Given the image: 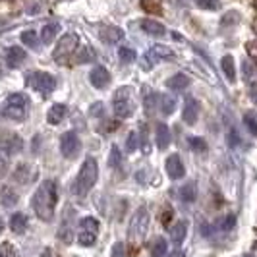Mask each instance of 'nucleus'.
I'll return each mask as SVG.
<instances>
[{
  "mask_svg": "<svg viewBox=\"0 0 257 257\" xmlns=\"http://www.w3.org/2000/svg\"><path fill=\"white\" fill-rule=\"evenodd\" d=\"M159 110L163 112L165 116H170V114H174V110H176V99H172L170 95H159Z\"/></svg>",
  "mask_w": 257,
  "mask_h": 257,
  "instance_id": "nucleus-27",
  "label": "nucleus"
},
{
  "mask_svg": "<svg viewBox=\"0 0 257 257\" xmlns=\"http://www.w3.org/2000/svg\"><path fill=\"white\" fill-rule=\"evenodd\" d=\"M188 143H190L192 151H195L197 155L207 153V142L203 140V138H197V136H190V138H188Z\"/></svg>",
  "mask_w": 257,
  "mask_h": 257,
  "instance_id": "nucleus-33",
  "label": "nucleus"
},
{
  "mask_svg": "<svg viewBox=\"0 0 257 257\" xmlns=\"http://www.w3.org/2000/svg\"><path fill=\"white\" fill-rule=\"evenodd\" d=\"M0 147H4L8 153H20L22 151V147H24V142H22V138L20 136H16V134H12V136H8L6 140H2V145Z\"/></svg>",
  "mask_w": 257,
  "mask_h": 257,
  "instance_id": "nucleus-26",
  "label": "nucleus"
},
{
  "mask_svg": "<svg viewBox=\"0 0 257 257\" xmlns=\"http://www.w3.org/2000/svg\"><path fill=\"white\" fill-rule=\"evenodd\" d=\"M226 143H228V147H238V145H242V140H240V136H238V132L236 130H230L228 134H226Z\"/></svg>",
  "mask_w": 257,
  "mask_h": 257,
  "instance_id": "nucleus-42",
  "label": "nucleus"
},
{
  "mask_svg": "<svg viewBox=\"0 0 257 257\" xmlns=\"http://www.w3.org/2000/svg\"><path fill=\"white\" fill-rule=\"evenodd\" d=\"M60 24H56V22H51V24H45L43 29H41V43L43 45H51L52 41L56 39V35L60 33Z\"/></svg>",
  "mask_w": 257,
  "mask_h": 257,
  "instance_id": "nucleus-21",
  "label": "nucleus"
},
{
  "mask_svg": "<svg viewBox=\"0 0 257 257\" xmlns=\"http://www.w3.org/2000/svg\"><path fill=\"white\" fill-rule=\"evenodd\" d=\"M93 60H95V51L91 49L89 45H83L76 54V62L77 64H87V62H93Z\"/></svg>",
  "mask_w": 257,
  "mask_h": 257,
  "instance_id": "nucleus-30",
  "label": "nucleus"
},
{
  "mask_svg": "<svg viewBox=\"0 0 257 257\" xmlns=\"http://www.w3.org/2000/svg\"><path fill=\"white\" fill-rule=\"evenodd\" d=\"M168 257H184V255H182V251H180V249H176L174 253H170V255H168Z\"/></svg>",
  "mask_w": 257,
  "mask_h": 257,
  "instance_id": "nucleus-49",
  "label": "nucleus"
},
{
  "mask_svg": "<svg viewBox=\"0 0 257 257\" xmlns=\"http://www.w3.org/2000/svg\"><path fill=\"white\" fill-rule=\"evenodd\" d=\"M26 62V51L24 49H20V47H10L8 51H6V64L8 68H20V66Z\"/></svg>",
  "mask_w": 257,
  "mask_h": 257,
  "instance_id": "nucleus-17",
  "label": "nucleus"
},
{
  "mask_svg": "<svg viewBox=\"0 0 257 257\" xmlns=\"http://www.w3.org/2000/svg\"><path fill=\"white\" fill-rule=\"evenodd\" d=\"M27 87L37 91L41 97H49L56 89V77L49 72H29L26 76Z\"/></svg>",
  "mask_w": 257,
  "mask_h": 257,
  "instance_id": "nucleus-6",
  "label": "nucleus"
},
{
  "mask_svg": "<svg viewBox=\"0 0 257 257\" xmlns=\"http://www.w3.org/2000/svg\"><path fill=\"white\" fill-rule=\"evenodd\" d=\"M2 230H4V220L0 219V234H2Z\"/></svg>",
  "mask_w": 257,
  "mask_h": 257,
  "instance_id": "nucleus-50",
  "label": "nucleus"
},
{
  "mask_svg": "<svg viewBox=\"0 0 257 257\" xmlns=\"http://www.w3.org/2000/svg\"><path fill=\"white\" fill-rule=\"evenodd\" d=\"M68 114V108H66V104L62 103H54L49 108V112H47V122L51 124V126H58L62 120L66 118Z\"/></svg>",
  "mask_w": 257,
  "mask_h": 257,
  "instance_id": "nucleus-18",
  "label": "nucleus"
},
{
  "mask_svg": "<svg viewBox=\"0 0 257 257\" xmlns=\"http://www.w3.org/2000/svg\"><path fill=\"white\" fill-rule=\"evenodd\" d=\"M118 56H120V60L124 62V64H130V62H134L136 58H138V54L134 49H128V47H120L118 49Z\"/></svg>",
  "mask_w": 257,
  "mask_h": 257,
  "instance_id": "nucleus-36",
  "label": "nucleus"
},
{
  "mask_svg": "<svg viewBox=\"0 0 257 257\" xmlns=\"http://www.w3.org/2000/svg\"><path fill=\"white\" fill-rule=\"evenodd\" d=\"M58 201V188L54 180H43L31 197V207L43 222H51L54 219V207Z\"/></svg>",
  "mask_w": 257,
  "mask_h": 257,
  "instance_id": "nucleus-1",
  "label": "nucleus"
},
{
  "mask_svg": "<svg viewBox=\"0 0 257 257\" xmlns=\"http://www.w3.org/2000/svg\"><path fill=\"white\" fill-rule=\"evenodd\" d=\"M89 114L91 116H103L104 114V104L101 103V101L93 103L91 104V108H89Z\"/></svg>",
  "mask_w": 257,
  "mask_h": 257,
  "instance_id": "nucleus-45",
  "label": "nucleus"
},
{
  "mask_svg": "<svg viewBox=\"0 0 257 257\" xmlns=\"http://www.w3.org/2000/svg\"><path fill=\"white\" fill-rule=\"evenodd\" d=\"M60 153L64 159L68 161H72V159H76L77 155L81 153V140L77 138L76 132H64L62 136H60Z\"/></svg>",
  "mask_w": 257,
  "mask_h": 257,
  "instance_id": "nucleus-10",
  "label": "nucleus"
},
{
  "mask_svg": "<svg viewBox=\"0 0 257 257\" xmlns=\"http://www.w3.org/2000/svg\"><path fill=\"white\" fill-rule=\"evenodd\" d=\"M0 257H16V249L10 242H4L0 244Z\"/></svg>",
  "mask_w": 257,
  "mask_h": 257,
  "instance_id": "nucleus-43",
  "label": "nucleus"
},
{
  "mask_svg": "<svg viewBox=\"0 0 257 257\" xmlns=\"http://www.w3.org/2000/svg\"><path fill=\"white\" fill-rule=\"evenodd\" d=\"M180 199L186 205H190V203H193V201L197 199V186H195V182H186V184L182 186Z\"/></svg>",
  "mask_w": 257,
  "mask_h": 257,
  "instance_id": "nucleus-25",
  "label": "nucleus"
},
{
  "mask_svg": "<svg viewBox=\"0 0 257 257\" xmlns=\"http://www.w3.org/2000/svg\"><path fill=\"white\" fill-rule=\"evenodd\" d=\"M134 87L132 85H122L114 91L112 95V108H114L116 118L126 120L136 112V99H134Z\"/></svg>",
  "mask_w": 257,
  "mask_h": 257,
  "instance_id": "nucleus-3",
  "label": "nucleus"
},
{
  "mask_svg": "<svg viewBox=\"0 0 257 257\" xmlns=\"http://www.w3.org/2000/svg\"><path fill=\"white\" fill-rule=\"evenodd\" d=\"M29 97L26 93H12L6 101H4V106H2V114L6 118H10L14 122H22L26 120L27 114H29Z\"/></svg>",
  "mask_w": 257,
  "mask_h": 257,
  "instance_id": "nucleus-4",
  "label": "nucleus"
},
{
  "mask_svg": "<svg viewBox=\"0 0 257 257\" xmlns=\"http://www.w3.org/2000/svg\"><path fill=\"white\" fill-rule=\"evenodd\" d=\"M89 81L95 89H106L110 85V72L104 66H95L89 72Z\"/></svg>",
  "mask_w": 257,
  "mask_h": 257,
  "instance_id": "nucleus-12",
  "label": "nucleus"
},
{
  "mask_svg": "<svg viewBox=\"0 0 257 257\" xmlns=\"http://www.w3.org/2000/svg\"><path fill=\"white\" fill-rule=\"evenodd\" d=\"M165 170H167L170 180H180V178H184L186 176V168H184L180 155H170L167 159V163H165Z\"/></svg>",
  "mask_w": 257,
  "mask_h": 257,
  "instance_id": "nucleus-13",
  "label": "nucleus"
},
{
  "mask_svg": "<svg viewBox=\"0 0 257 257\" xmlns=\"http://www.w3.org/2000/svg\"><path fill=\"white\" fill-rule=\"evenodd\" d=\"M195 4H197L201 10H219L220 0H195Z\"/></svg>",
  "mask_w": 257,
  "mask_h": 257,
  "instance_id": "nucleus-40",
  "label": "nucleus"
},
{
  "mask_svg": "<svg viewBox=\"0 0 257 257\" xmlns=\"http://www.w3.org/2000/svg\"><path fill=\"white\" fill-rule=\"evenodd\" d=\"M244 126L249 132V136L257 138V112L255 110H247L244 114Z\"/></svg>",
  "mask_w": 257,
  "mask_h": 257,
  "instance_id": "nucleus-29",
  "label": "nucleus"
},
{
  "mask_svg": "<svg viewBox=\"0 0 257 257\" xmlns=\"http://www.w3.org/2000/svg\"><path fill=\"white\" fill-rule=\"evenodd\" d=\"M186 236H188V220L186 219L176 220L172 224V228H170V240L176 245H182V242L186 240Z\"/></svg>",
  "mask_w": 257,
  "mask_h": 257,
  "instance_id": "nucleus-16",
  "label": "nucleus"
},
{
  "mask_svg": "<svg viewBox=\"0 0 257 257\" xmlns=\"http://www.w3.org/2000/svg\"><path fill=\"white\" fill-rule=\"evenodd\" d=\"M142 29L145 35H149V37H155V39H163L167 35V27L163 26L161 22H157V20H142Z\"/></svg>",
  "mask_w": 257,
  "mask_h": 257,
  "instance_id": "nucleus-15",
  "label": "nucleus"
},
{
  "mask_svg": "<svg viewBox=\"0 0 257 257\" xmlns=\"http://www.w3.org/2000/svg\"><path fill=\"white\" fill-rule=\"evenodd\" d=\"M16 203H18V193L12 188H2V205L14 207Z\"/></svg>",
  "mask_w": 257,
  "mask_h": 257,
  "instance_id": "nucleus-34",
  "label": "nucleus"
},
{
  "mask_svg": "<svg viewBox=\"0 0 257 257\" xmlns=\"http://www.w3.org/2000/svg\"><path fill=\"white\" fill-rule=\"evenodd\" d=\"M197 116H199V104L193 97H188L184 101V108H182V120L188 124V126H193L197 122Z\"/></svg>",
  "mask_w": 257,
  "mask_h": 257,
  "instance_id": "nucleus-14",
  "label": "nucleus"
},
{
  "mask_svg": "<svg viewBox=\"0 0 257 257\" xmlns=\"http://www.w3.org/2000/svg\"><path fill=\"white\" fill-rule=\"evenodd\" d=\"M110 257H126V245L122 242H116L110 249Z\"/></svg>",
  "mask_w": 257,
  "mask_h": 257,
  "instance_id": "nucleus-44",
  "label": "nucleus"
},
{
  "mask_svg": "<svg viewBox=\"0 0 257 257\" xmlns=\"http://www.w3.org/2000/svg\"><path fill=\"white\" fill-rule=\"evenodd\" d=\"M27 226H29V220H27V215H24V213H14L10 217V228L16 234H24L27 230Z\"/></svg>",
  "mask_w": 257,
  "mask_h": 257,
  "instance_id": "nucleus-24",
  "label": "nucleus"
},
{
  "mask_svg": "<svg viewBox=\"0 0 257 257\" xmlns=\"http://www.w3.org/2000/svg\"><path fill=\"white\" fill-rule=\"evenodd\" d=\"M234 224H236V217H234L232 213H228L226 217H222V219L217 222L219 230H230V228H234Z\"/></svg>",
  "mask_w": 257,
  "mask_h": 257,
  "instance_id": "nucleus-38",
  "label": "nucleus"
},
{
  "mask_svg": "<svg viewBox=\"0 0 257 257\" xmlns=\"http://www.w3.org/2000/svg\"><path fill=\"white\" fill-rule=\"evenodd\" d=\"M220 70H222V74L226 76V79H228L230 83L236 81V64H234V56H230V54L222 56V60H220Z\"/></svg>",
  "mask_w": 257,
  "mask_h": 257,
  "instance_id": "nucleus-23",
  "label": "nucleus"
},
{
  "mask_svg": "<svg viewBox=\"0 0 257 257\" xmlns=\"http://www.w3.org/2000/svg\"><path fill=\"white\" fill-rule=\"evenodd\" d=\"M41 257H52V251L49 249V247H47V249L43 251V255H41Z\"/></svg>",
  "mask_w": 257,
  "mask_h": 257,
  "instance_id": "nucleus-48",
  "label": "nucleus"
},
{
  "mask_svg": "<svg viewBox=\"0 0 257 257\" xmlns=\"http://www.w3.org/2000/svg\"><path fill=\"white\" fill-rule=\"evenodd\" d=\"M170 219H172V211H170V209H167V211H165V213H163V224H165V226H168V224H170Z\"/></svg>",
  "mask_w": 257,
  "mask_h": 257,
  "instance_id": "nucleus-47",
  "label": "nucleus"
},
{
  "mask_svg": "<svg viewBox=\"0 0 257 257\" xmlns=\"http://www.w3.org/2000/svg\"><path fill=\"white\" fill-rule=\"evenodd\" d=\"M149 222H151V217H149V209L145 205L138 207V211L134 213V217L130 220V228H128V238L132 242H142L145 238V234L149 230Z\"/></svg>",
  "mask_w": 257,
  "mask_h": 257,
  "instance_id": "nucleus-5",
  "label": "nucleus"
},
{
  "mask_svg": "<svg viewBox=\"0 0 257 257\" xmlns=\"http://www.w3.org/2000/svg\"><path fill=\"white\" fill-rule=\"evenodd\" d=\"M168 253V242L163 238V236H159V238H155L153 245H151V257H167Z\"/></svg>",
  "mask_w": 257,
  "mask_h": 257,
  "instance_id": "nucleus-28",
  "label": "nucleus"
},
{
  "mask_svg": "<svg viewBox=\"0 0 257 257\" xmlns=\"http://www.w3.org/2000/svg\"><path fill=\"white\" fill-rule=\"evenodd\" d=\"M159 95L157 93H149V97H145V110H147V114H151L155 110V106H159Z\"/></svg>",
  "mask_w": 257,
  "mask_h": 257,
  "instance_id": "nucleus-41",
  "label": "nucleus"
},
{
  "mask_svg": "<svg viewBox=\"0 0 257 257\" xmlns=\"http://www.w3.org/2000/svg\"><path fill=\"white\" fill-rule=\"evenodd\" d=\"M253 6H255V8H257V0H253Z\"/></svg>",
  "mask_w": 257,
  "mask_h": 257,
  "instance_id": "nucleus-51",
  "label": "nucleus"
},
{
  "mask_svg": "<svg viewBox=\"0 0 257 257\" xmlns=\"http://www.w3.org/2000/svg\"><path fill=\"white\" fill-rule=\"evenodd\" d=\"M190 83H192V79L186 76V74H174L172 77H168L167 79V87L172 91H184L190 87Z\"/></svg>",
  "mask_w": 257,
  "mask_h": 257,
  "instance_id": "nucleus-22",
  "label": "nucleus"
},
{
  "mask_svg": "<svg viewBox=\"0 0 257 257\" xmlns=\"http://www.w3.org/2000/svg\"><path fill=\"white\" fill-rule=\"evenodd\" d=\"M99 37L103 39L104 43L114 45V43H120V41L124 39V29H120V27H116V26H106L101 29Z\"/></svg>",
  "mask_w": 257,
  "mask_h": 257,
  "instance_id": "nucleus-19",
  "label": "nucleus"
},
{
  "mask_svg": "<svg viewBox=\"0 0 257 257\" xmlns=\"http://www.w3.org/2000/svg\"><path fill=\"white\" fill-rule=\"evenodd\" d=\"M138 147H140V134L138 132H130L128 142H126V149H128L130 153H134Z\"/></svg>",
  "mask_w": 257,
  "mask_h": 257,
  "instance_id": "nucleus-39",
  "label": "nucleus"
},
{
  "mask_svg": "<svg viewBox=\"0 0 257 257\" xmlns=\"http://www.w3.org/2000/svg\"><path fill=\"white\" fill-rule=\"evenodd\" d=\"M108 165H110V168H120V165H122V153H120L118 145L110 147V161H108Z\"/></svg>",
  "mask_w": 257,
  "mask_h": 257,
  "instance_id": "nucleus-37",
  "label": "nucleus"
},
{
  "mask_svg": "<svg viewBox=\"0 0 257 257\" xmlns=\"http://www.w3.org/2000/svg\"><path fill=\"white\" fill-rule=\"evenodd\" d=\"M240 20H242V16H240L238 10H228V12L220 18V26L222 27L236 26V24H240Z\"/></svg>",
  "mask_w": 257,
  "mask_h": 257,
  "instance_id": "nucleus-32",
  "label": "nucleus"
},
{
  "mask_svg": "<svg viewBox=\"0 0 257 257\" xmlns=\"http://www.w3.org/2000/svg\"><path fill=\"white\" fill-rule=\"evenodd\" d=\"M20 39H22V43H24L26 47H29L31 51H39V35L35 31H24V33L20 35Z\"/></svg>",
  "mask_w": 257,
  "mask_h": 257,
  "instance_id": "nucleus-31",
  "label": "nucleus"
},
{
  "mask_svg": "<svg viewBox=\"0 0 257 257\" xmlns=\"http://www.w3.org/2000/svg\"><path fill=\"white\" fill-rule=\"evenodd\" d=\"M170 142H172V136H170V128H168L165 122L157 124V147L161 151H165L170 147Z\"/></svg>",
  "mask_w": 257,
  "mask_h": 257,
  "instance_id": "nucleus-20",
  "label": "nucleus"
},
{
  "mask_svg": "<svg viewBox=\"0 0 257 257\" xmlns=\"http://www.w3.org/2000/svg\"><path fill=\"white\" fill-rule=\"evenodd\" d=\"M167 58H174L172 49H168L167 45H153L149 51L143 54L142 68L145 72H149V70H153L159 62H163V60H167Z\"/></svg>",
  "mask_w": 257,
  "mask_h": 257,
  "instance_id": "nucleus-8",
  "label": "nucleus"
},
{
  "mask_svg": "<svg viewBox=\"0 0 257 257\" xmlns=\"http://www.w3.org/2000/svg\"><path fill=\"white\" fill-rule=\"evenodd\" d=\"M74 222H76V209L72 205L64 207V213H62V220H60V226H58V238L70 244L72 238H74Z\"/></svg>",
  "mask_w": 257,
  "mask_h": 257,
  "instance_id": "nucleus-11",
  "label": "nucleus"
},
{
  "mask_svg": "<svg viewBox=\"0 0 257 257\" xmlns=\"http://www.w3.org/2000/svg\"><path fill=\"white\" fill-rule=\"evenodd\" d=\"M77 45H79V37L76 33H66L60 37V41L56 43V49L52 52V58L56 62H64L66 58H70L74 52H76Z\"/></svg>",
  "mask_w": 257,
  "mask_h": 257,
  "instance_id": "nucleus-9",
  "label": "nucleus"
},
{
  "mask_svg": "<svg viewBox=\"0 0 257 257\" xmlns=\"http://www.w3.org/2000/svg\"><path fill=\"white\" fill-rule=\"evenodd\" d=\"M97 178H99V165H97V161L93 157H87L81 163V168L77 172L76 180L72 182V186H70V192L74 195L83 197V195H87L93 190V186L97 184Z\"/></svg>",
  "mask_w": 257,
  "mask_h": 257,
  "instance_id": "nucleus-2",
  "label": "nucleus"
},
{
  "mask_svg": "<svg viewBox=\"0 0 257 257\" xmlns=\"http://www.w3.org/2000/svg\"><path fill=\"white\" fill-rule=\"evenodd\" d=\"M8 168H10V153L4 147H0V178L8 174Z\"/></svg>",
  "mask_w": 257,
  "mask_h": 257,
  "instance_id": "nucleus-35",
  "label": "nucleus"
},
{
  "mask_svg": "<svg viewBox=\"0 0 257 257\" xmlns=\"http://www.w3.org/2000/svg\"><path fill=\"white\" fill-rule=\"evenodd\" d=\"M244 74H245V81H251V77L255 76V70H253V66H251V62H247L245 60L244 62Z\"/></svg>",
  "mask_w": 257,
  "mask_h": 257,
  "instance_id": "nucleus-46",
  "label": "nucleus"
},
{
  "mask_svg": "<svg viewBox=\"0 0 257 257\" xmlns=\"http://www.w3.org/2000/svg\"><path fill=\"white\" fill-rule=\"evenodd\" d=\"M77 242L83 247H91L97 242V236H99V220L93 219V217H85V219L79 220L77 224Z\"/></svg>",
  "mask_w": 257,
  "mask_h": 257,
  "instance_id": "nucleus-7",
  "label": "nucleus"
}]
</instances>
